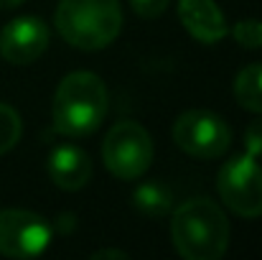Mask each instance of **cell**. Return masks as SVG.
I'll list each match as a JSON object with an SVG mask.
<instances>
[{"label": "cell", "mask_w": 262, "mask_h": 260, "mask_svg": "<svg viewBox=\"0 0 262 260\" xmlns=\"http://www.w3.org/2000/svg\"><path fill=\"white\" fill-rule=\"evenodd\" d=\"M176 253L186 260H219L229 248V219L211 199H186L171 219Z\"/></svg>", "instance_id": "1"}, {"label": "cell", "mask_w": 262, "mask_h": 260, "mask_svg": "<svg viewBox=\"0 0 262 260\" xmlns=\"http://www.w3.org/2000/svg\"><path fill=\"white\" fill-rule=\"evenodd\" d=\"M110 97L104 82L94 72L67 74L54 94V128L67 138H87L107 117Z\"/></svg>", "instance_id": "2"}, {"label": "cell", "mask_w": 262, "mask_h": 260, "mask_svg": "<svg viewBox=\"0 0 262 260\" xmlns=\"http://www.w3.org/2000/svg\"><path fill=\"white\" fill-rule=\"evenodd\" d=\"M54 23L69 46L99 51L120 36L122 5L120 0H59Z\"/></svg>", "instance_id": "3"}, {"label": "cell", "mask_w": 262, "mask_h": 260, "mask_svg": "<svg viewBox=\"0 0 262 260\" xmlns=\"http://www.w3.org/2000/svg\"><path fill=\"white\" fill-rule=\"evenodd\" d=\"M102 161L107 171L122 181L140 178L153 164L150 133L135 120L115 123L102 143Z\"/></svg>", "instance_id": "4"}, {"label": "cell", "mask_w": 262, "mask_h": 260, "mask_svg": "<svg viewBox=\"0 0 262 260\" xmlns=\"http://www.w3.org/2000/svg\"><path fill=\"white\" fill-rule=\"evenodd\" d=\"M173 143L193 158L211 161L229 151L232 130L216 112L186 110L173 123Z\"/></svg>", "instance_id": "5"}, {"label": "cell", "mask_w": 262, "mask_h": 260, "mask_svg": "<svg viewBox=\"0 0 262 260\" xmlns=\"http://www.w3.org/2000/svg\"><path fill=\"white\" fill-rule=\"evenodd\" d=\"M216 189L222 202L239 217H262V166L257 158L242 153L229 158L216 176Z\"/></svg>", "instance_id": "6"}, {"label": "cell", "mask_w": 262, "mask_h": 260, "mask_svg": "<svg viewBox=\"0 0 262 260\" xmlns=\"http://www.w3.org/2000/svg\"><path fill=\"white\" fill-rule=\"evenodd\" d=\"M51 243V225L28 209H0V255L26 260L41 255Z\"/></svg>", "instance_id": "7"}, {"label": "cell", "mask_w": 262, "mask_h": 260, "mask_svg": "<svg viewBox=\"0 0 262 260\" xmlns=\"http://www.w3.org/2000/svg\"><path fill=\"white\" fill-rule=\"evenodd\" d=\"M49 26L36 15L13 18L0 33V56L10 64H33L49 49Z\"/></svg>", "instance_id": "8"}, {"label": "cell", "mask_w": 262, "mask_h": 260, "mask_svg": "<svg viewBox=\"0 0 262 260\" xmlns=\"http://www.w3.org/2000/svg\"><path fill=\"white\" fill-rule=\"evenodd\" d=\"M178 18L191 38L201 44H219L229 26L214 0H178Z\"/></svg>", "instance_id": "9"}, {"label": "cell", "mask_w": 262, "mask_h": 260, "mask_svg": "<svg viewBox=\"0 0 262 260\" xmlns=\"http://www.w3.org/2000/svg\"><path fill=\"white\" fill-rule=\"evenodd\" d=\"M49 176L64 191H77L92 178V161L77 146H59L49 156Z\"/></svg>", "instance_id": "10"}, {"label": "cell", "mask_w": 262, "mask_h": 260, "mask_svg": "<svg viewBox=\"0 0 262 260\" xmlns=\"http://www.w3.org/2000/svg\"><path fill=\"white\" fill-rule=\"evenodd\" d=\"M133 207L143 217H163L173 207V194L161 181H143L133 191Z\"/></svg>", "instance_id": "11"}, {"label": "cell", "mask_w": 262, "mask_h": 260, "mask_svg": "<svg viewBox=\"0 0 262 260\" xmlns=\"http://www.w3.org/2000/svg\"><path fill=\"white\" fill-rule=\"evenodd\" d=\"M234 99L245 110L262 115V64H250L234 77Z\"/></svg>", "instance_id": "12"}, {"label": "cell", "mask_w": 262, "mask_h": 260, "mask_svg": "<svg viewBox=\"0 0 262 260\" xmlns=\"http://www.w3.org/2000/svg\"><path fill=\"white\" fill-rule=\"evenodd\" d=\"M20 133H23V123H20L18 110L0 102V156H5L8 151H13L18 146Z\"/></svg>", "instance_id": "13"}, {"label": "cell", "mask_w": 262, "mask_h": 260, "mask_svg": "<svg viewBox=\"0 0 262 260\" xmlns=\"http://www.w3.org/2000/svg\"><path fill=\"white\" fill-rule=\"evenodd\" d=\"M232 36L245 49H262V21H257V18L237 21L232 26Z\"/></svg>", "instance_id": "14"}, {"label": "cell", "mask_w": 262, "mask_h": 260, "mask_svg": "<svg viewBox=\"0 0 262 260\" xmlns=\"http://www.w3.org/2000/svg\"><path fill=\"white\" fill-rule=\"evenodd\" d=\"M130 5H133L135 15H140V18L150 21V18L163 15V13H166V8L171 5V0H130Z\"/></svg>", "instance_id": "15"}, {"label": "cell", "mask_w": 262, "mask_h": 260, "mask_svg": "<svg viewBox=\"0 0 262 260\" xmlns=\"http://www.w3.org/2000/svg\"><path fill=\"white\" fill-rule=\"evenodd\" d=\"M245 148H247V156L252 158H262V117L252 120L245 130Z\"/></svg>", "instance_id": "16"}, {"label": "cell", "mask_w": 262, "mask_h": 260, "mask_svg": "<svg viewBox=\"0 0 262 260\" xmlns=\"http://www.w3.org/2000/svg\"><path fill=\"white\" fill-rule=\"evenodd\" d=\"M102 258H120V260H125V258H127V253H122V250H112V248L92 253V260H102Z\"/></svg>", "instance_id": "17"}, {"label": "cell", "mask_w": 262, "mask_h": 260, "mask_svg": "<svg viewBox=\"0 0 262 260\" xmlns=\"http://www.w3.org/2000/svg\"><path fill=\"white\" fill-rule=\"evenodd\" d=\"M20 3H26V0H0V8H18Z\"/></svg>", "instance_id": "18"}]
</instances>
